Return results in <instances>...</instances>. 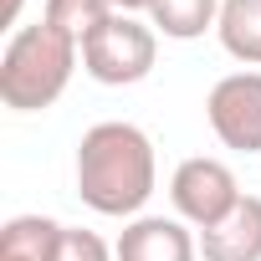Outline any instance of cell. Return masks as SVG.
Wrapping results in <instances>:
<instances>
[{
    "mask_svg": "<svg viewBox=\"0 0 261 261\" xmlns=\"http://www.w3.org/2000/svg\"><path fill=\"white\" fill-rule=\"evenodd\" d=\"M200 256L205 261H261V195H241V205L200 230Z\"/></svg>",
    "mask_w": 261,
    "mask_h": 261,
    "instance_id": "obj_7",
    "label": "cell"
},
{
    "mask_svg": "<svg viewBox=\"0 0 261 261\" xmlns=\"http://www.w3.org/2000/svg\"><path fill=\"white\" fill-rule=\"evenodd\" d=\"M77 62H82V46L62 36L57 26L46 21L16 26L6 51H0V102L11 113H46L67 92Z\"/></svg>",
    "mask_w": 261,
    "mask_h": 261,
    "instance_id": "obj_2",
    "label": "cell"
},
{
    "mask_svg": "<svg viewBox=\"0 0 261 261\" xmlns=\"http://www.w3.org/2000/svg\"><path fill=\"white\" fill-rule=\"evenodd\" d=\"M169 205L174 215L200 236L210 225H220L236 205H241V179L225 159H210V154H195L185 159L174 174H169Z\"/></svg>",
    "mask_w": 261,
    "mask_h": 261,
    "instance_id": "obj_4",
    "label": "cell"
},
{
    "mask_svg": "<svg viewBox=\"0 0 261 261\" xmlns=\"http://www.w3.org/2000/svg\"><path fill=\"white\" fill-rule=\"evenodd\" d=\"M215 36L225 46V57H236L241 67H261V0H220V21Z\"/></svg>",
    "mask_w": 261,
    "mask_h": 261,
    "instance_id": "obj_8",
    "label": "cell"
},
{
    "mask_svg": "<svg viewBox=\"0 0 261 261\" xmlns=\"http://www.w3.org/2000/svg\"><path fill=\"white\" fill-rule=\"evenodd\" d=\"M108 16H113V0H46V11H41V21L57 26L62 36H72L77 46H82Z\"/></svg>",
    "mask_w": 261,
    "mask_h": 261,
    "instance_id": "obj_11",
    "label": "cell"
},
{
    "mask_svg": "<svg viewBox=\"0 0 261 261\" xmlns=\"http://www.w3.org/2000/svg\"><path fill=\"white\" fill-rule=\"evenodd\" d=\"M154 190H159V159L154 139L139 123L108 118L77 139V195L87 210L113 220H139Z\"/></svg>",
    "mask_w": 261,
    "mask_h": 261,
    "instance_id": "obj_1",
    "label": "cell"
},
{
    "mask_svg": "<svg viewBox=\"0 0 261 261\" xmlns=\"http://www.w3.org/2000/svg\"><path fill=\"white\" fill-rule=\"evenodd\" d=\"M51 261H118V251H113L97 230L62 225V236H57V256H51Z\"/></svg>",
    "mask_w": 261,
    "mask_h": 261,
    "instance_id": "obj_12",
    "label": "cell"
},
{
    "mask_svg": "<svg viewBox=\"0 0 261 261\" xmlns=\"http://www.w3.org/2000/svg\"><path fill=\"white\" fill-rule=\"evenodd\" d=\"M220 21V0H154L149 6V26L169 41H200L205 31H215Z\"/></svg>",
    "mask_w": 261,
    "mask_h": 261,
    "instance_id": "obj_10",
    "label": "cell"
},
{
    "mask_svg": "<svg viewBox=\"0 0 261 261\" xmlns=\"http://www.w3.org/2000/svg\"><path fill=\"white\" fill-rule=\"evenodd\" d=\"M159 62V31L139 16L113 11L87 41H82V72L102 87H134Z\"/></svg>",
    "mask_w": 261,
    "mask_h": 261,
    "instance_id": "obj_3",
    "label": "cell"
},
{
    "mask_svg": "<svg viewBox=\"0 0 261 261\" xmlns=\"http://www.w3.org/2000/svg\"><path fill=\"white\" fill-rule=\"evenodd\" d=\"M118 261H200V236L179 215H139L113 241Z\"/></svg>",
    "mask_w": 261,
    "mask_h": 261,
    "instance_id": "obj_6",
    "label": "cell"
},
{
    "mask_svg": "<svg viewBox=\"0 0 261 261\" xmlns=\"http://www.w3.org/2000/svg\"><path fill=\"white\" fill-rule=\"evenodd\" d=\"M62 220L51 215H11L0 225V261H51Z\"/></svg>",
    "mask_w": 261,
    "mask_h": 261,
    "instance_id": "obj_9",
    "label": "cell"
},
{
    "mask_svg": "<svg viewBox=\"0 0 261 261\" xmlns=\"http://www.w3.org/2000/svg\"><path fill=\"white\" fill-rule=\"evenodd\" d=\"M210 134L236 154H261V72H225L205 97Z\"/></svg>",
    "mask_w": 261,
    "mask_h": 261,
    "instance_id": "obj_5",
    "label": "cell"
},
{
    "mask_svg": "<svg viewBox=\"0 0 261 261\" xmlns=\"http://www.w3.org/2000/svg\"><path fill=\"white\" fill-rule=\"evenodd\" d=\"M21 6H26V0H6V11H0V21H6V26H16V16H21Z\"/></svg>",
    "mask_w": 261,
    "mask_h": 261,
    "instance_id": "obj_14",
    "label": "cell"
},
{
    "mask_svg": "<svg viewBox=\"0 0 261 261\" xmlns=\"http://www.w3.org/2000/svg\"><path fill=\"white\" fill-rule=\"evenodd\" d=\"M149 6L154 0H113V11H123V16H149Z\"/></svg>",
    "mask_w": 261,
    "mask_h": 261,
    "instance_id": "obj_13",
    "label": "cell"
}]
</instances>
